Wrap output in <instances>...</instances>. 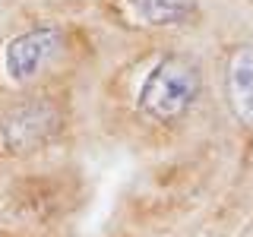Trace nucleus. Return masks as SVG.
Returning <instances> with one entry per match:
<instances>
[{
  "instance_id": "obj_1",
  "label": "nucleus",
  "mask_w": 253,
  "mask_h": 237,
  "mask_svg": "<svg viewBox=\"0 0 253 237\" xmlns=\"http://www.w3.org/2000/svg\"><path fill=\"white\" fill-rule=\"evenodd\" d=\"M203 63L187 51H165L146 67L136 85V111L158 126L187 120L203 98Z\"/></svg>"
},
{
  "instance_id": "obj_5",
  "label": "nucleus",
  "mask_w": 253,
  "mask_h": 237,
  "mask_svg": "<svg viewBox=\"0 0 253 237\" xmlns=\"http://www.w3.org/2000/svg\"><path fill=\"white\" fill-rule=\"evenodd\" d=\"M130 16L146 29H177L200 16V0H126Z\"/></svg>"
},
{
  "instance_id": "obj_4",
  "label": "nucleus",
  "mask_w": 253,
  "mask_h": 237,
  "mask_svg": "<svg viewBox=\"0 0 253 237\" xmlns=\"http://www.w3.org/2000/svg\"><path fill=\"white\" fill-rule=\"evenodd\" d=\"M225 108L241 130L253 133V44H234L221 67Z\"/></svg>"
},
{
  "instance_id": "obj_2",
  "label": "nucleus",
  "mask_w": 253,
  "mask_h": 237,
  "mask_svg": "<svg viewBox=\"0 0 253 237\" xmlns=\"http://www.w3.org/2000/svg\"><path fill=\"white\" fill-rule=\"evenodd\" d=\"M67 117L54 95L26 92L0 108V158H26L60 139Z\"/></svg>"
},
{
  "instance_id": "obj_3",
  "label": "nucleus",
  "mask_w": 253,
  "mask_h": 237,
  "mask_svg": "<svg viewBox=\"0 0 253 237\" xmlns=\"http://www.w3.org/2000/svg\"><path fill=\"white\" fill-rule=\"evenodd\" d=\"M63 47H67V35L57 22H35V26L16 32L3 44L0 70L13 85H26L60 60Z\"/></svg>"
}]
</instances>
